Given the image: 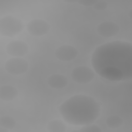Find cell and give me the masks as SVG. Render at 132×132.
I'll use <instances>...</instances> for the list:
<instances>
[{"label":"cell","mask_w":132,"mask_h":132,"mask_svg":"<svg viewBox=\"0 0 132 132\" xmlns=\"http://www.w3.org/2000/svg\"><path fill=\"white\" fill-rule=\"evenodd\" d=\"M91 65L100 76L110 81H126L132 77V44L114 41L102 44L93 52Z\"/></svg>","instance_id":"obj_1"},{"label":"cell","mask_w":132,"mask_h":132,"mask_svg":"<svg viewBox=\"0 0 132 132\" xmlns=\"http://www.w3.org/2000/svg\"><path fill=\"white\" fill-rule=\"evenodd\" d=\"M63 119L73 125L92 124L98 118L101 105L93 97L79 94L72 96L63 102L59 107Z\"/></svg>","instance_id":"obj_2"},{"label":"cell","mask_w":132,"mask_h":132,"mask_svg":"<svg viewBox=\"0 0 132 132\" xmlns=\"http://www.w3.org/2000/svg\"><path fill=\"white\" fill-rule=\"evenodd\" d=\"M22 21L11 15H6L0 19V34L4 37H13L24 29Z\"/></svg>","instance_id":"obj_3"},{"label":"cell","mask_w":132,"mask_h":132,"mask_svg":"<svg viewBox=\"0 0 132 132\" xmlns=\"http://www.w3.org/2000/svg\"><path fill=\"white\" fill-rule=\"evenodd\" d=\"M71 76L73 81L79 84H86L91 82L95 77L94 71L88 67L78 66L73 69Z\"/></svg>","instance_id":"obj_4"},{"label":"cell","mask_w":132,"mask_h":132,"mask_svg":"<svg viewBox=\"0 0 132 132\" xmlns=\"http://www.w3.org/2000/svg\"><path fill=\"white\" fill-rule=\"evenodd\" d=\"M28 63L25 59L20 57H14L7 60L4 68L9 74L18 75L26 73L28 69Z\"/></svg>","instance_id":"obj_5"},{"label":"cell","mask_w":132,"mask_h":132,"mask_svg":"<svg viewBox=\"0 0 132 132\" xmlns=\"http://www.w3.org/2000/svg\"><path fill=\"white\" fill-rule=\"evenodd\" d=\"M49 23L43 19H36L29 22L26 26L28 32L34 36L39 37L46 35L50 30Z\"/></svg>","instance_id":"obj_6"},{"label":"cell","mask_w":132,"mask_h":132,"mask_svg":"<svg viewBox=\"0 0 132 132\" xmlns=\"http://www.w3.org/2000/svg\"><path fill=\"white\" fill-rule=\"evenodd\" d=\"M6 50L9 55L14 57H21L28 53L29 46L23 41L13 40L7 44Z\"/></svg>","instance_id":"obj_7"},{"label":"cell","mask_w":132,"mask_h":132,"mask_svg":"<svg viewBox=\"0 0 132 132\" xmlns=\"http://www.w3.org/2000/svg\"><path fill=\"white\" fill-rule=\"evenodd\" d=\"M77 50L73 46L70 45H62L55 51L56 58L64 62L70 61L74 60L78 55Z\"/></svg>","instance_id":"obj_8"},{"label":"cell","mask_w":132,"mask_h":132,"mask_svg":"<svg viewBox=\"0 0 132 132\" xmlns=\"http://www.w3.org/2000/svg\"><path fill=\"white\" fill-rule=\"evenodd\" d=\"M119 25L112 21H104L97 26V31L103 37L109 38L116 36L119 32Z\"/></svg>","instance_id":"obj_9"},{"label":"cell","mask_w":132,"mask_h":132,"mask_svg":"<svg viewBox=\"0 0 132 132\" xmlns=\"http://www.w3.org/2000/svg\"><path fill=\"white\" fill-rule=\"evenodd\" d=\"M18 91L14 87L5 85L0 87V98L5 101H10L17 97Z\"/></svg>","instance_id":"obj_10"},{"label":"cell","mask_w":132,"mask_h":132,"mask_svg":"<svg viewBox=\"0 0 132 132\" xmlns=\"http://www.w3.org/2000/svg\"><path fill=\"white\" fill-rule=\"evenodd\" d=\"M68 79L63 75L56 74L50 76L47 82L48 85L54 89H62L64 88L68 84Z\"/></svg>","instance_id":"obj_11"},{"label":"cell","mask_w":132,"mask_h":132,"mask_svg":"<svg viewBox=\"0 0 132 132\" xmlns=\"http://www.w3.org/2000/svg\"><path fill=\"white\" fill-rule=\"evenodd\" d=\"M47 129L51 132H64L67 130V126L62 120L56 119L48 122Z\"/></svg>","instance_id":"obj_12"},{"label":"cell","mask_w":132,"mask_h":132,"mask_svg":"<svg viewBox=\"0 0 132 132\" xmlns=\"http://www.w3.org/2000/svg\"><path fill=\"white\" fill-rule=\"evenodd\" d=\"M107 126L110 128H117L121 127L123 123V120L120 116L112 115L108 117L106 121Z\"/></svg>","instance_id":"obj_13"},{"label":"cell","mask_w":132,"mask_h":132,"mask_svg":"<svg viewBox=\"0 0 132 132\" xmlns=\"http://www.w3.org/2000/svg\"><path fill=\"white\" fill-rule=\"evenodd\" d=\"M15 125L16 121L11 116H4L0 118V127L9 130L13 128Z\"/></svg>","instance_id":"obj_14"},{"label":"cell","mask_w":132,"mask_h":132,"mask_svg":"<svg viewBox=\"0 0 132 132\" xmlns=\"http://www.w3.org/2000/svg\"><path fill=\"white\" fill-rule=\"evenodd\" d=\"M80 132H101V128L95 124H87L83 125V126L79 130Z\"/></svg>","instance_id":"obj_15"},{"label":"cell","mask_w":132,"mask_h":132,"mask_svg":"<svg viewBox=\"0 0 132 132\" xmlns=\"http://www.w3.org/2000/svg\"><path fill=\"white\" fill-rule=\"evenodd\" d=\"M108 6V3L104 0L97 1L95 4L93 6L94 9L97 10H104L107 8Z\"/></svg>","instance_id":"obj_16"},{"label":"cell","mask_w":132,"mask_h":132,"mask_svg":"<svg viewBox=\"0 0 132 132\" xmlns=\"http://www.w3.org/2000/svg\"><path fill=\"white\" fill-rule=\"evenodd\" d=\"M96 2L97 0H80L77 3L85 6H93Z\"/></svg>","instance_id":"obj_17"},{"label":"cell","mask_w":132,"mask_h":132,"mask_svg":"<svg viewBox=\"0 0 132 132\" xmlns=\"http://www.w3.org/2000/svg\"><path fill=\"white\" fill-rule=\"evenodd\" d=\"M63 2H65V3H77L78 2V1H71V0H66V1H63Z\"/></svg>","instance_id":"obj_18"},{"label":"cell","mask_w":132,"mask_h":132,"mask_svg":"<svg viewBox=\"0 0 132 132\" xmlns=\"http://www.w3.org/2000/svg\"><path fill=\"white\" fill-rule=\"evenodd\" d=\"M8 131H9L8 129L1 127V128H0V132H8Z\"/></svg>","instance_id":"obj_19"},{"label":"cell","mask_w":132,"mask_h":132,"mask_svg":"<svg viewBox=\"0 0 132 132\" xmlns=\"http://www.w3.org/2000/svg\"><path fill=\"white\" fill-rule=\"evenodd\" d=\"M131 10L130 11V12H129V17H130V18H131Z\"/></svg>","instance_id":"obj_20"}]
</instances>
